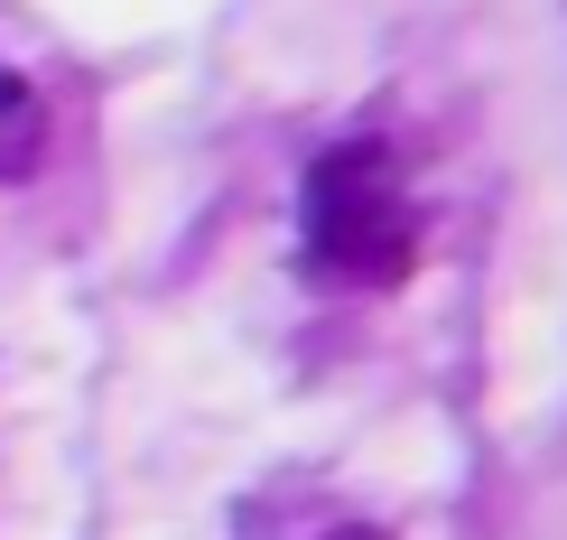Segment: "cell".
<instances>
[{
	"label": "cell",
	"instance_id": "1",
	"mask_svg": "<svg viewBox=\"0 0 567 540\" xmlns=\"http://www.w3.org/2000/svg\"><path fill=\"white\" fill-rule=\"evenodd\" d=\"M298 224H307V262L336 289H391L400 271L419 262V205H410V177H400L391 140H336V150L307 169V196H298Z\"/></svg>",
	"mask_w": 567,
	"mask_h": 540
},
{
	"label": "cell",
	"instance_id": "2",
	"mask_svg": "<svg viewBox=\"0 0 567 540\" xmlns=\"http://www.w3.org/2000/svg\"><path fill=\"white\" fill-rule=\"evenodd\" d=\"M38 159H47V103H38L29 75L0 65V186H10V177H38Z\"/></svg>",
	"mask_w": 567,
	"mask_h": 540
}]
</instances>
